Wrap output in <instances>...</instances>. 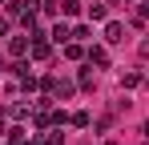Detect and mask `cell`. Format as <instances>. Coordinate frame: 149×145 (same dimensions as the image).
<instances>
[{
  "instance_id": "1",
  "label": "cell",
  "mask_w": 149,
  "mask_h": 145,
  "mask_svg": "<svg viewBox=\"0 0 149 145\" xmlns=\"http://www.w3.org/2000/svg\"><path fill=\"white\" fill-rule=\"evenodd\" d=\"M121 40H125V24L109 20V24H105V45H121Z\"/></svg>"
},
{
  "instance_id": "2",
  "label": "cell",
  "mask_w": 149,
  "mask_h": 145,
  "mask_svg": "<svg viewBox=\"0 0 149 145\" xmlns=\"http://www.w3.org/2000/svg\"><path fill=\"white\" fill-rule=\"evenodd\" d=\"M28 52H32L36 61H45V56H49L52 48H49V40H45V36H32V45H28Z\"/></svg>"
},
{
  "instance_id": "3",
  "label": "cell",
  "mask_w": 149,
  "mask_h": 145,
  "mask_svg": "<svg viewBox=\"0 0 149 145\" xmlns=\"http://www.w3.org/2000/svg\"><path fill=\"white\" fill-rule=\"evenodd\" d=\"M89 65H97V69H105V65H109V52H105L101 45H93V48H89Z\"/></svg>"
},
{
  "instance_id": "4",
  "label": "cell",
  "mask_w": 149,
  "mask_h": 145,
  "mask_svg": "<svg viewBox=\"0 0 149 145\" xmlns=\"http://www.w3.org/2000/svg\"><path fill=\"white\" fill-rule=\"evenodd\" d=\"M137 85H141V72H137V69L121 72V89H137Z\"/></svg>"
},
{
  "instance_id": "5",
  "label": "cell",
  "mask_w": 149,
  "mask_h": 145,
  "mask_svg": "<svg viewBox=\"0 0 149 145\" xmlns=\"http://www.w3.org/2000/svg\"><path fill=\"white\" fill-rule=\"evenodd\" d=\"M8 52H12V56H24V52H28V40H24V36H12V40H8Z\"/></svg>"
},
{
  "instance_id": "6",
  "label": "cell",
  "mask_w": 149,
  "mask_h": 145,
  "mask_svg": "<svg viewBox=\"0 0 149 145\" xmlns=\"http://www.w3.org/2000/svg\"><path fill=\"white\" fill-rule=\"evenodd\" d=\"M69 36H73L69 24H56V28H52V40H56V45H69Z\"/></svg>"
},
{
  "instance_id": "7",
  "label": "cell",
  "mask_w": 149,
  "mask_h": 145,
  "mask_svg": "<svg viewBox=\"0 0 149 145\" xmlns=\"http://www.w3.org/2000/svg\"><path fill=\"white\" fill-rule=\"evenodd\" d=\"M73 93H77L73 81H56V97H73Z\"/></svg>"
},
{
  "instance_id": "8",
  "label": "cell",
  "mask_w": 149,
  "mask_h": 145,
  "mask_svg": "<svg viewBox=\"0 0 149 145\" xmlns=\"http://www.w3.org/2000/svg\"><path fill=\"white\" fill-rule=\"evenodd\" d=\"M65 56H69V61H81V56H85V48H81V45H73V40H69V45H65Z\"/></svg>"
},
{
  "instance_id": "9",
  "label": "cell",
  "mask_w": 149,
  "mask_h": 145,
  "mask_svg": "<svg viewBox=\"0 0 149 145\" xmlns=\"http://www.w3.org/2000/svg\"><path fill=\"white\" fill-rule=\"evenodd\" d=\"M105 8H109V0H105V4H89V16H93V20H105Z\"/></svg>"
},
{
  "instance_id": "10",
  "label": "cell",
  "mask_w": 149,
  "mask_h": 145,
  "mask_svg": "<svg viewBox=\"0 0 149 145\" xmlns=\"http://www.w3.org/2000/svg\"><path fill=\"white\" fill-rule=\"evenodd\" d=\"M61 12H65V16H77V12H81V4H77V0H65V4H61Z\"/></svg>"
},
{
  "instance_id": "11",
  "label": "cell",
  "mask_w": 149,
  "mask_h": 145,
  "mask_svg": "<svg viewBox=\"0 0 149 145\" xmlns=\"http://www.w3.org/2000/svg\"><path fill=\"white\" fill-rule=\"evenodd\" d=\"M137 52H141V56H149V36L141 40V48H137Z\"/></svg>"
},
{
  "instance_id": "12",
  "label": "cell",
  "mask_w": 149,
  "mask_h": 145,
  "mask_svg": "<svg viewBox=\"0 0 149 145\" xmlns=\"http://www.w3.org/2000/svg\"><path fill=\"white\" fill-rule=\"evenodd\" d=\"M141 133H145V137H149V121H145V125H141Z\"/></svg>"
},
{
  "instance_id": "13",
  "label": "cell",
  "mask_w": 149,
  "mask_h": 145,
  "mask_svg": "<svg viewBox=\"0 0 149 145\" xmlns=\"http://www.w3.org/2000/svg\"><path fill=\"white\" fill-rule=\"evenodd\" d=\"M0 133H8V129H4V117H0Z\"/></svg>"
},
{
  "instance_id": "14",
  "label": "cell",
  "mask_w": 149,
  "mask_h": 145,
  "mask_svg": "<svg viewBox=\"0 0 149 145\" xmlns=\"http://www.w3.org/2000/svg\"><path fill=\"white\" fill-rule=\"evenodd\" d=\"M145 89H149V77H145Z\"/></svg>"
},
{
  "instance_id": "15",
  "label": "cell",
  "mask_w": 149,
  "mask_h": 145,
  "mask_svg": "<svg viewBox=\"0 0 149 145\" xmlns=\"http://www.w3.org/2000/svg\"><path fill=\"white\" fill-rule=\"evenodd\" d=\"M105 145H117V141H105Z\"/></svg>"
},
{
  "instance_id": "16",
  "label": "cell",
  "mask_w": 149,
  "mask_h": 145,
  "mask_svg": "<svg viewBox=\"0 0 149 145\" xmlns=\"http://www.w3.org/2000/svg\"><path fill=\"white\" fill-rule=\"evenodd\" d=\"M0 4H4V0H0Z\"/></svg>"
}]
</instances>
